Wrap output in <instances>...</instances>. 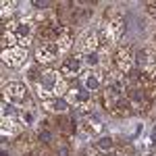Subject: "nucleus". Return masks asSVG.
I'll return each mask as SVG.
<instances>
[{
  "label": "nucleus",
  "mask_w": 156,
  "mask_h": 156,
  "mask_svg": "<svg viewBox=\"0 0 156 156\" xmlns=\"http://www.w3.org/2000/svg\"><path fill=\"white\" fill-rule=\"evenodd\" d=\"M67 100L69 104L79 108V115H87V102L92 100V92H87L85 87H73V90H67Z\"/></svg>",
  "instance_id": "nucleus-3"
},
{
  "label": "nucleus",
  "mask_w": 156,
  "mask_h": 156,
  "mask_svg": "<svg viewBox=\"0 0 156 156\" xmlns=\"http://www.w3.org/2000/svg\"><path fill=\"white\" fill-rule=\"evenodd\" d=\"M81 67H83L81 56H67L65 62H62V67H60V73L65 77H77L81 73Z\"/></svg>",
  "instance_id": "nucleus-9"
},
{
  "label": "nucleus",
  "mask_w": 156,
  "mask_h": 156,
  "mask_svg": "<svg viewBox=\"0 0 156 156\" xmlns=\"http://www.w3.org/2000/svg\"><path fill=\"white\" fill-rule=\"evenodd\" d=\"M112 146H115V142H112V137H110V135H102V137L96 142V148L100 150V152H110V150H112Z\"/></svg>",
  "instance_id": "nucleus-19"
},
{
  "label": "nucleus",
  "mask_w": 156,
  "mask_h": 156,
  "mask_svg": "<svg viewBox=\"0 0 156 156\" xmlns=\"http://www.w3.org/2000/svg\"><path fill=\"white\" fill-rule=\"evenodd\" d=\"M135 62H137V67L140 69H148V67H152L156 65V50L154 48H142L137 54H135Z\"/></svg>",
  "instance_id": "nucleus-10"
},
{
  "label": "nucleus",
  "mask_w": 156,
  "mask_h": 156,
  "mask_svg": "<svg viewBox=\"0 0 156 156\" xmlns=\"http://www.w3.org/2000/svg\"><path fill=\"white\" fill-rule=\"evenodd\" d=\"M154 40H156V37H154Z\"/></svg>",
  "instance_id": "nucleus-29"
},
{
  "label": "nucleus",
  "mask_w": 156,
  "mask_h": 156,
  "mask_svg": "<svg viewBox=\"0 0 156 156\" xmlns=\"http://www.w3.org/2000/svg\"><path fill=\"white\" fill-rule=\"evenodd\" d=\"M15 42H17L15 34H6V36H4V44H9V46H11V44H15Z\"/></svg>",
  "instance_id": "nucleus-25"
},
{
  "label": "nucleus",
  "mask_w": 156,
  "mask_h": 156,
  "mask_svg": "<svg viewBox=\"0 0 156 156\" xmlns=\"http://www.w3.org/2000/svg\"><path fill=\"white\" fill-rule=\"evenodd\" d=\"M62 50L58 48V44L56 42H44V44H40L36 50V58L37 62H50V60H54L58 56Z\"/></svg>",
  "instance_id": "nucleus-5"
},
{
  "label": "nucleus",
  "mask_w": 156,
  "mask_h": 156,
  "mask_svg": "<svg viewBox=\"0 0 156 156\" xmlns=\"http://www.w3.org/2000/svg\"><path fill=\"white\" fill-rule=\"evenodd\" d=\"M123 92H125V81L121 77H108L106 81V104L115 108L123 100Z\"/></svg>",
  "instance_id": "nucleus-2"
},
{
  "label": "nucleus",
  "mask_w": 156,
  "mask_h": 156,
  "mask_svg": "<svg viewBox=\"0 0 156 156\" xmlns=\"http://www.w3.org/2000/svg\"><path fill=\"white\" fill-rule=\"evenodd\" d=\"M40 140H42V142H50V140H52V133H50L48 129L40 131Z\"/></svg>",
  "instance_id": "nucleus-24"
},
{
  "label": "nucleus",
  "mask_w": 156,
  "mask_h": 156,
  "mask_svg": "<svg viewBox=\"0 0 156 156\" xmlns=\"http://www.w3.org/2000/svg\"><path fill=\"white\" fill-rule=\"evenodd\" d=\"M117 67H119V71H123V73H131L133 58L125 52V50H119V54H117Z\"/></svg>",
  "instance_id": "nucleus-16"
},
{
  "label": "nucleus",
  "mask_w": 156,
  "mask_h": 156,
  "mask_svg": "<svg viewBox=\"0 0 156 156\" xmlns=\"http://www.w3.org/2000/svg\"><path fill=\"white\" fill-rule=\"evenodd\" d=\"M2 60L9 67H23L27 60V52L25 48H6L2 52Z\"/></svg>",
  "instance_id": "nucleus-6"
},
{
  "label": "nucleus",
  "mask_w": 156,
  "mask_h": 156,
  "mask_svg": "<svg viewBox=\"0 0 156 156\" xmlns=\"http://www.w3.org/2000/svg\"><path fill=\"white\" fill-rule=\"evenodd\" d=\"M148 12H150L152 17H156V2H150V4H148Z\"/></svg>",
  "instance_id": "nucleus-26"
},
{
  "label": "nucleus",
  "mask_w": 156,
  "mask_h": 156,
  "mask_svg": "<svg viewBox=\"0 0 156 156\" xmlns=\"http://www.w3.org/2000/svg\"><path fill=\"white\" fill-rule=\"evenodd\" d=\"M37 87V94L42 100H52V98H58V94L67 87V83L62 81L60 73L52 71V69H46V71L40 73V81L36 83Z\"/></svg>",
  "instance_id": "nucleus-1"
},
{
  "label": "nucleus",
  "mask_w": 156,
  "mask_h": 156,
  "mask_svg": "<svg viewBox=\"0 0 156 156\" xmlns=\"http://www.w3.org/2000/svg\"><path fill=\"white\" fill-rule=\"evenodd\" d=\"M12 6H15V2H6V0H4V2H2V17H9L12 12Z\"/></svg>",
  "instance_id": "nucleus-22"
},
{
  "label": "nucleus",
  "mask_w": 156,
  "mask_h": 156,
  "mask_svg": "<svg viewBox=\"0 0 156 156\" xmlns=\"http://www.w3.org/2000/svg\"><path fill=\"white\" fill-rule=\"evenodd\" d=\"M19 121H21V125H25V127H31L34 123H37V110L34 106L23 108L19 112Z\"/></svg>",
  "instance_id": "nucleus-15"
},
{
  "label": "nucleus",
  "mask_w": 156,
  "mask_h": 156,
  "mask_svg": "<svg viewBox=\"0 0 156 156\" xmlns=\"http://www.w3.org/2000/svg\"><path fill=\"white\" fill-rule=\"evenodd\" d=\"M81 131H83V135H90V137L100 135V133L104 131V121H102V117L98 112H87L83 117V123H81Z\"/></svg>",
  "instance_id": "nucleus-4"
},
{
  "label": "nucleus",
  "mask_w": 156,
  "mask_h": 156,
  "mask_svg": "<svg viewBox=\"0 0 156 156\" xmlns=\"http://www.w3.org/2000/svg\"><path fill=\"white\" fill-rule=\"evenodd\" d=\"M15 112H17V110H15L12 104H6V102L2 104V119H12V117H15Z\"/></svg>",
  "instance_id": "nucleus-21"
},
{
  "label": "nucleus",
  "mask_w": 156,
  "mask_h": 156,
  "mask_svg": "<svg viewBox=\"0 0 156 156\" xmlns=\"http://www.w3.org/2000/svg\"><path fill=\"white\" fill-rule=\"evenodd\" d=\"M146 77H148V79H150V81H156V65H152V67H148V69H146Z\"/></svg>",
  "instance_id": "nucleus-23"
},
{
  "label": "nucleus",
  "mask_w": 156,
  "mask_h": 156,
  "mask_svg": "<svg viewBox=\"0 0 156 156\" xmlns=\"http://www.w3.org/2000/svg\"><path fill=\"white\" fill-rule=\"evenodd\" d=\"M96 46H98V31L96 29H85L79 36L77 48L81 52H85V54H90V52H96Z\"/></svg>",
  "instance_id": "nucleus-7"
},
{
  "label": "nucleus",
  "mask_w": 156,
  "mask_h": 156,
  "mask_svg": "<svg viewBox=\"0 0 156 156\" xmlns=\"http://www.w3.org/2000/svg\"><path fill=\"white\" fill-rule=\"evenodd\" d=\"M81 83H83V87L87 92H96L98 87H100V83H102V77H100V73H98L96 69H90V71L81 77Z\"/></svg>",
  "instance_id": "nucleus-12"
},
{
  "label": "nucleus",
  "mask_w": 156,
  "mask_h": 156,
  "mask_svg": "<svg viewBox=\"0 0 156 156\" xmlns=\"http://www.w3.org/2000/svg\"><path fill=\"white\" fill-rule=\"evenodd\" d=\"M34 31H36V29H34V23H31V21H27V19H23L21 23L15 27V31H12V34H15L17 42H19L21 46H27V44L31 42V37H34Z\"/></svg>",
  "instance_id": "nucleus-8"
},
{
  "label": "nucleus",
  "mask_w": 156,
  "mask_h": 156,
  "mask_svg": "<svg viewBox=\"0 0 156 156\" xmlns=\"http://www.w3.org/2000/svg\"><path fill=\"white\" fill-rule=\"evenodd\" d=\"M144 92L140 90V87H129V102H131V106L140 108L142 104H144Z\"/></svg>",
  "instance_id": "nucleus-17"
},
{
  "label": "nucleus",
  "mask_w": 156,
  "mask_h": 156,
  "mask_svg": "<svg viewBox=\"0 0 156 156\" xmlns=\"http://www.w3.org/2000/svg\"><path fill=\"white\" fill-rule=\"evenodd\" d=\"M83 62L90 67V69H96V67H100V65H102V56H100L98 52H90V54L83 58Z\"/></svg>",
  "instance_id": "nucleus-20"
},
{
  "label": "nucleus",
  "mask_w": 156,
  "mask_h": 156,
  "mask_svg": "<svg viewBox=\"0 0 156 156\" xmlns=\"http://www.w3.org/2000/svg\"><path fill=\"white\" fill-rule=\"evenodd\" d=\"M4 94L11 98V100L19 102V100H23L27 96V87L23 83H19V81H11V83H6V87H4Z\"/></svg>",
  "instance_id": "nucleus-11"
},
{
  "label": "nucleus",
  "mask_w": 156,
  "mask_h": 156,
  "mask_svg": "<svg viewBox=\"0 0 156 156\" xmlns=\"http://www.w3.org/2000/svg\"><path fill=\"white\" fill-rule=\"evenodd\" d=\"M152 156H156V154H152Z\"/></svg>",
  "instance_id": "nucleus-28"
},
{
  "label": "nucleus",
  "mask_w": 156,
  "mask_h": 156,
  "mask_svg": "<svg viewBox=\"0 0 156 156\" xmlns=\"http://www.w3.org/2000/svg\"><path fill=\"white\" fill-rule=\"evenodd\" d=\"M117 156H127V154H117Z\"/></svg>",
  "instance_id": "nucleus-27"
},
{
  "label": "nucleus",
  "mask_w": 156,
  "mask_h": 156,
  "mask_svg": "<svg viewBox=\"0 0 156 156\" xmlns=\"http://www.w3.org/2000/svg\"><path fill=\"white\" fill-rule=\"evenodd\" d=\"M19 133V127H17V123L12 119H2V135H6V137H15Z\"/></svg>",
  "instance_id": "nucleus-18"
},
{
  "label": "nucleus",
  "mask_w": 156,
  "mask_h": 156,
  "mask_svg": "<svg viewBox=\"0 0 156 156\" xmlns=\"http://www.w3.org/2000/svg\"><path fill=\"white\" fill-rule=\"evenodd\" d=\"M69 100L67 98H52V100H48L46 104H44V108L48 110V112H56V115H65L67 110H69Z\"/></svg>",
  "instance_id": "nucleus-13"
},
{
  "label": "nucleus",
  "mask_w": 156,
  "mask_h": 156,
  "mask_svg": "<svg viewBox=\"0 0 156 156\" xmlns=\"http://www.w3.org/2000/svg\"><path fill=\"white\" fill-rule=\"evenodd\" d=\"M144 131V123L142 121H127L125 123V135L129 140H137Z\"/></svg>",
  "instance_id": "nucleus-14"
}]
</instances>
